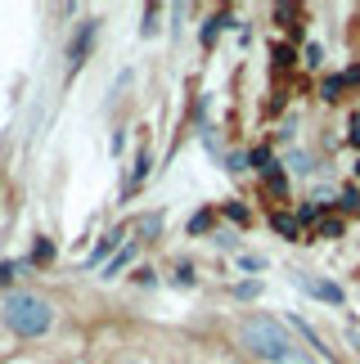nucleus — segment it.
<instances>
[{
  "label": "nucleus",
  "instance_id": "nucleus-10",
  "mask_svg": "<svg viewBox=\"0 0 360 364\" xmlns=\"http://www.w3.org/2000/svg\"><path fill=\"white\" fill-rule=\"evenodd\" d=\"M239 265H243V270H266V261H261V257H253V252H243V257H239Z\"/></svg>",
  "mask_w": 360,
  "mask_h": 364
},
{
  "label": "nucleus",
  "instance_id": "nucleus-2",
  "mask_svg": "<svg viewBox=\"0 0 360 364\" xmlns=\"http://www.w3.org/2000/svg\"><path fill=\"white\" fill-rule=\"evenodd\" d=\"M243 346H248V355L261 360V364H275L280 355L293 351V338H288V328L280 324V319H270V315H253V319H243Z\"/></svg>",
  "mask_w": 360,
  "mask_h": 364
},
{
  "label": "nucleus",
  "instance_id": "nucleus-5",
  "mask_svg": "<svg viewBox=\"0 0 360 364\" xmlns=\"http://www.w3.org/2000/svg\"><path fill=\"white\" fill-rule=\"evenodd\" d=\"M122 239H127V230H108V234H104V243H100V247L90 252V265H100V261H108V257H113V252L122 247Z\"/></svg>",
  "mask_w": 360,
  "mask_h": 364
},
{
  "label": "nucleus",
  "instance_id": "nucleus-1",
  "mask_svg": "<svg viewBox=\"0 0 360 364\" xmlns=\"http://www.w3.org/2000/svg\"><path fill=\"white\" fill-rule=\"evenodd\" d=\"M0 319H5L18 338H41V333L54 324V311L36 292H9V297L0 301Z\"/></svg>",
  "mask_w": 360,
  "mask_h": 364
},
{
  "label": "nucleus",
  "instance_id": "nucleus-12",
  "mask_svg": "<svg viewBox=\"0 0 360 364\" xmlns=\"http://www.w3.org/2000/svg\"><path fill=\"white\" fill-rule=\"evenodd\" d=\"M50 257H54V247H50L46 239H41V243L32 247V261H50Z\"/></svg>",
  "mask_w": 360,
  "mask_h": 364
},
{
  "label": "nucleus",
  "instance_id": "nucleus-11",
  "mask_svg": "<svg viewBox=\"0 0 360 364\" xmlns=\"http://www.w3.org/2000/svg\"><path fill=\"white\" fill-rule=\"evenodd\" d=\"M127 261H131V247H122V252H117V257H113V261H108V274H117V270H122V265H127Z\"/></svg>",
  "mask_w": 360,
  "mask_h": 364
},
{
  "label": "nucleus",
  "instance_id": "nucleus-14",
  "mask_svg": "<svg viewBox=\"0 0 360 364\" xmlns=\"http://www.w3.org/2000/svg\"><path fill=\"white\" fill-rule=\"evenodd\" d=\"M176 284H185V288L194 284V265H176Z\"/></svg>",
  "mask_w": 360,
  "mask_h": 364
},
{
  "label": "nucleus",
  "instance_id": "nucleus-3",
  "mask_svg": "<svg viewBox=\"0 0 360 364\" xmlns=\"http://www.w3.org/2000/svg\"><path fill=\"white\" fill-rule=\"evenodd\" d=\"M297 284L307 288L311 297L329 301V306H338V301H342V288H338V284H329V279H315V274H297Z\"/></svg>",
  "mask_w": 360,
  "mask_h": 364
},
{
  "label": "nucleus",
  "instance_id": "nucleus-8",
  "mask_svg": "<svg viewBox=\"0 0 360 364\" xmlns=\"http://www.w3.org/2000/svg\"><path fill=\"white\" fill-rule=\"evenodd\" d=\"M144 176H149V153H140V158H135V171H131V189L140 185Z\"/></svg>",
  "mask_w": 360,
  "mask_h": 364
},
{
  "label": "nucleus",
  "instance_id": "nucleus-6",
  "mask_svg": "<svg viewBox=\"0 0 360 364\" xmlns=\"http://www.w3.org/2000/svg\"><path fill=\"white\" fill-rule=\"evenodd\" d=\"M18 274H27V261H5L0 265V284H14Z\"/></svg>",
  "mask_w": 360,
  "mask_h": 364
},
{
  "label": "nucleus",
  "instance_id": "nucleus-16",
  "mask_svg": "<svg viewBox=\"0 0 360 364\" xmlns=\"http://www.w3.org/2000/svg\"><path fill=\"white\" fill-rule=\"evenodd\" d=\"M234 292H239V297H257V292H261V284H239Z\"/></svg>",
  "mask_w": 360,
  "mask_h": 364
},
{
  "label": "nucleus",
  "instance_id": "nucleus-4",
  "mask_svg": "<svg viewBox=\"0 0 360 364\" xmlns=\"http://www.w3.org/2000/svg\"><path fill=\"white\" fill-rule=\"evenodd\" d=\"M90 36H95V23H81L77 41H73V46H68V63H73V73L81 68V59H86V50H90Z\"/></svg>",
  "mask_w": 360,
  "mask_h": 364
},
{
  "label": "nucleus",
  "instance_id": "nucleus-17",
  "mask_svg": "<svg viewBox=\"0 0 360 364\" xmlns=\"http://www.w3.org/2000/svg\"><path fill=\"white\" fill-rule=\"evenodd\" d=\"M351 342H360V328H351Z\"/></svg>",
  "mask_w": 360,
  "mask_h": 364
},
{
  "label": "nucleus",
  "instance_id": "nucleus-15",
  "mask_svg": "<svg viewBox=\"0 0 360 364\" xmlns=\"http://www.w3.org/2000/svg\"><path fill=\"white\" fill-rule=\"evenodd\" d=\"M207 225H212V216H207V212H198V216H194V220H189V230H194V234H203Z\"/></svg>",
  "mask_w": 360,
  "mask_h": 364
},
{
  "label": "nucleus",
  "instance_id": "nucleus-13",
  "mask_svg": "<svg viewBox=\"0 0 360 364\" xmlns=\"http://www.w3.org/2000/svg\"><path fill=\"white\" fill-rule=\"evenodd\" d=\"M162 230V216H144L140 220V234H158Z\"/></svg>",
  "mask_w": 360,
  "mask_h": 364
},
{
  "label": "nucleus",
  "instance_id": "nucleus-9",
  "mask_svg": "<svg viewBox=\"0 0 360 364\" xmlns=\"http://www.w3.org/2000/svg\"><path fill=\"white\" fill-rule=\"evenodd\" d=\"M275 230L288 234V239H297V220H293V216H275Z\"/></svg>",
  "mask_w": 360,
  "mask_h": 364
},
{
  "label": "nucleus",
  "instance_id": "nucleus-7",
  "mask_svg": "<svg viewBox=\"0 0 360 364\" xmlns=\"http://www.w3.org/2000/svg\"><path fill=\"white\" fill-rule=\"evenodd\" d=\"M275 364H315V360H311V351H307V346H293V351H288V355H280Z\"/></svg>",
  "mask_w": 360,
  "mask_h": 364
}]
</instances>
